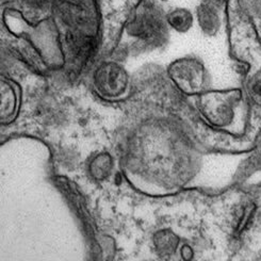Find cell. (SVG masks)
Here are the masks:
<instances>
[{
	"instance_id": "cell-1",
	"label": "cell",
	"mask_w": 261,
	"mask_h": 261,
	"mask_svg": "<svg viewBox=\"0 0 261 261\" xmlns=\"http://www.w3.org/2000/svg\"><path fill=\"white\" fill-rule=\"evenodd\" d=\"M241 102L242 94L239 90L208 92L200 96L199 108L210 124L230 129L239 123Z\"/></svg>"
},
{
	"instance_id": "cell-2",
	"label": "cell",
	"mask_w": 261,
	"mask_h": 261,
	"mask_svg": "<svg viewBox=\"0 0 261 261\" xmlns=\"http://www.w3.org/2000/svg\"><path fill=\"white\" fill-rule=\"evenodd\" d=\"M173 76L179 86L188 93H198L206 82V69L194 58H186L173 66Z\"/></svg>"
},
{
	"instance_id": "cell-3",
	"label": "cell",
	"mask_w": 261,
	"mask_h": 261,
	"mask_svg": "<svg viewBox=\"0 0 261 261\" xmlns=\"http://www.w3.org/2000/svg\"><path fill=\"white\" fill-rule=\"evenodd\" d=\"M221 12V10L204 3H199L196 7L195 18L198 27L208 37H215L219 33L222 26Z\"/></svg>"
},
{
	"instance_id": "cell-4",
	"label": "cell",
	"mask_w": 261,
	"mask_h": 261,
	"mask_svg": "<svg viewBox=\"0 0 261 261\" xmlns=\"http://www.w3.org/2000/svg\"><path fill=\"white\" fill-rule=\"evenodd\" d=\"M168 25L175 31L186 33L194 25L195 16L187 8H175L167 14Z\"/></svg>"
},
{
	"instance_id": "cell-5",
	"label": "cell",
	"mask_w": 261,
	"mask_h": 261,
	"mask_svg": "<svg viewBox=\"0 0 261 261\" xmlns=\"http://www.w3.org/2000/svg\"><path fill=\"white\" fill-rule=\"evenodd\" d=\"M246 93L250 99L261 108V68L257 69L247 79Z\"/></svg>"
},
{
	"instance_id": "cell-6",
	"label": "cell",
	"mask_w": 261,
	"mask_h": 261,
	"mask_svg": "<svg viewBox=\"0 0 261 261\" xmlns=\"http://www.w3.org/2000/svg\"><path fill=\"white\" fill-rule=\"evenodd\" d=\"M240 9L253 19L261 15V0H238Z\"/></svg>"
},
{
	"instance_id": "cell-7",
	"label": "cell",
	"mask_w": 261,
	"mask_h": 261,
	"mask_svg": "<svg viewBox=\"0 0 261 261\" xmlns=\"http://www.w3.org/2000/svg\"><path fill=\"white\" fill-rule=\"evenodd\" d=\"M199 2L215 7L221 11L225 8V5H226V0H199Z\"/></svg>"
},
{
	"instance_id": "cell-8",
	"label": "cell",
	"mask_w": 261,
	"mask_h": 261,
	"mask_svg": "<svg viewBox=\"0 0 261 261\" xmlns=\"http://www.w3.org/2000/svg\"><path fill=\"white\" fill-rule=\"evenodd\" d=\"M255 20V27H256V31L259 39L261 40V15L259 17H257Z\"/></svg>"
},
{
	"instance_id": "cell-9",
	"label": "cell",
	"mask_w": 261,
	"mask_h": 261,
	"mask_svg": "<svg viewBox=\"0 0 261 261\" xmlns=\"http://www.w3.org/2000/svg\"><path fill=\"white\" fill-rule=\"evenodd\" d=\"M161 3H167V2H169V0H160Z\"/></svg>"
}]
</instances>
